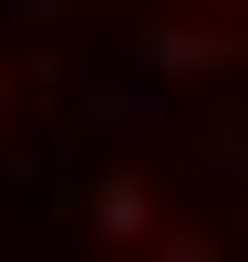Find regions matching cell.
<instances>
[{
  "label": "cell",
  "mask_w": 248,
  "mask_h": 262,
  "mask_svg": "<svg viewBox=\"0 0 248 262\" xmlns=\"http://www.w3.org/2000/svg\"><path fill=\"white\" fill-rule=\"evenodd\" d=\"M138 55H152V69H221V55H235V41H221V28H152V41H138Z\"/></svg>",
  "instance_id": "2"
},
{
  "label": "cell",
  "mask_w": 248,
  "mask_h": 262,
  "mask_svg": "<svg viewBox=\"0 0 248 262\" xmlns=\"http://www.w3.org/2000/svg\"><path fill=\"white\" fill-rule=\"evenodd\" d=\"M83 221H97L110 249H138V235H152V180H138V166H97V180H83Z\"/></svg>",
  "instance_id": "1"
},
{
  "label": "cell",
  "mask_w": 248,
  "mask_h": 262,
  "mask_svg": "<svg viewBox=\"0 0 248 262\" xmlns=\"http://www.w3.org/2000/svg\"><path fill=\"white\" fill-rule=\"evenodd\" d=\"M152 262H221V249H207V235H166V249H152Z\"/></svg>",
  "instance_id": "3"
},
{
  "label": "cell",
  "mask_w": 248,
  "mask_h": 262,
  "mask_svg": "<svg viewBox=\"0 0 248 262\" xmlns=\"http://www.w3.org/2000/svg\"><path fill=\"white\" fill-rule=\"evenodd\" d=\"M0 111H14V83H0Z\"/></svg>",
  "instance_id": "4"
}]
</instances>
